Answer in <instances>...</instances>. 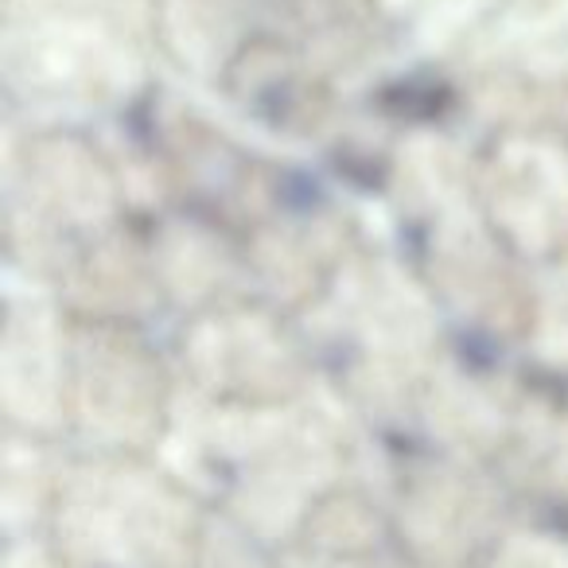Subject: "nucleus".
<instances>
[{
    "mask_svg": "<svg viewBox=\"0 0 568 568\" xmlns=\"http://www.w3.org/2000/svg\"><path fill=\"white\" fill-rule=\"evenodd\" d=\"M425 4H436V9H440V12H452V9H456V12H471V9H479V4H483V0H425Z\"/></svg>",
    "mask_w": 568,
    "mask_h": 568,
    "instance_id": "nucleus-1",
    "label": "nucleus"
}]
</instances>
